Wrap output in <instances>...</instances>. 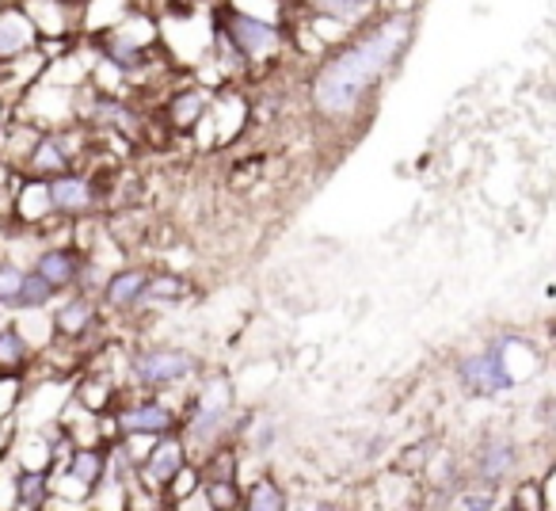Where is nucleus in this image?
Returning <instances> with one entry per match:
<instances>
[{"label": "nucleus", "instance_id": "nucleus-14", "mask_svg": "<svg viewBox=\"0 0 556 511\" xmlns=\"http://www.w3.org/2000/svg\"><path fill=\"white\" fill-rule=\"evenodd\" d=\"M50 503V473L24 470L16 481V508H47Z\"/></svg>", "mask_w": 556, "mask_h": 511}, {"label": "nucleus", "instance_id": "nucleus-25", "mask_svg": "<svg viewBox=\"0 0 556 511\" xmlns=\"http://www.w3.org/2000/svg\"><path fill=\"white\" fill-rule=\"evenodd\" d=\"M58 4H70L73 9V4H88V0H58Z\"/></svg>", "mask_w": 556, "mask_h": 511}, {"label": "nucleus", "instance_id": "nucleus-15", "mask_svg": "<svg viewBox=\"0 0 556 511\" xmlns=\"http://www.w3.org/2000/svg\"><path fill=\"white\" fill-rule=\"evenodd\" d=\"M58 295V287L39 272H24V283H20V295H16V306L12 310H42L50 306Z\"/></svg>", "mask_w": 556, "mask_h": 511}, {"label": "nucleus", "instance_id": "nucleus-18", "mask_svg": "<svg viewBox=\"0 0 556 511\" xmlns=\"http://www.w3.org/2000/svg\"><path fill=\"white\" fill-rule=\"evenodd\" d=\"M287 493L275 485L270 477H260L252 488H248V500H244V508H252V511H287Z\"/></svg>", "mask_w": 556, "mask_h": 511}, {"label": "nucleus", "instance_id": "nucleus-19", "mask_svg": "<svg viewBox=\"0 0 556 511\" xmlns=\"http://www.w3.org/2000/svg\"><path fill=\"white\" fill-rule=\"evenodd\" d=\"M27 356H31V348H27L24 333H16V328H0V366L16 371V366L27 363Z\"/></svg>", "mask_w": 556, "mask_h": 511}, {"label": "nucleus", "instance_id": "nucleus-22", "mask_svg": "<svg viewBox=\"0 0 556 511\" xmlns=\"http://www.w3.org/2000/svg\"><path fill=\"white\" fill-rule=\"evenodd\" d=\"M20 283H24V272L16 264H0V306H16L20 295Z\"/></svg>", "mask_w": 556, "mask_h": 511}, {"label": "nucleus", "instance_id": "nucleus-23", "mask_svg": "<svg viewBox=\"0 0 556 511\" xmlns=\"http://www.w3.org/2000/svg\"><path fill=\"white\" fill-rule=\"evenodd\" d=\"M96 119H100L103 126H130L134 123V115L123 108V103H115V100H96Z\"/></svg>", "mask_w": 556, "mask_h": 511}, {"label": "nucleus", "instance_id": "nucleus-8", "mask_svg": "<svg viewBox=\"0 0 556 511\" xmlns=\"http://www.w3.org/2000/svg\"><path fill=\"white\" fill-rule=\"evenodd\" d=\"M515 462H518L515 443L507 435H492V439H484V447L477 454V477L484 485H500V481H507L515 473Z\"/></svg>", "mask_w": 556, "mask_h": 511}, {"label": "nucleus", "instance_id": "nucleus-10", "mask_svg": "<svg viewBox=\"0 0 556 511\" xmlns=\"http://www.w3.org/2000/svg\"><path fill=\"white\" fill-rule=\"evenodd\" d=\"M146 290H149V275L130 267V272L111 275L108 287H103V302L115 306V310H130V306L146 302Z\"/></svg>", "mask_w": 556, "mask_h": 511}, {"label": "nucleus", "instance_id": "nucleus-21", "mask_svg": "<svg viewBox=\"0 0 556 511\" xmlns=\"http://www.w3.org/2000/svg\"><path fill=\"white\" fill-rule=\"evenodd\" d=\"M374 0H313V9L320 16H332V20H358L370 12Z\"/></svg>", "mask_w": 556, "mask_h": 511}, {"label": "nucleus", "instance_id": "nucleus-16", "mask_svg": "<svg viewBox=\"0 0 556 511\" xmlns=\"http://www.w3.org/2000/svg\"><path fill=\"white\" fill-rule=\"evenodd\" d=\"M31 169L42 176H62V172H70V153L58 138H42L31 153Z\"/></svg>", "mask_w": 556, "mask_h": 511}, {"label": "nucleus", "instance_id": "nucleus-1", "mask_svg": "<svg viewBox=\"0 0 556 511\" xmlns=\"http://www.w3.org/2000/svg\"><path fill=\"white\" fill-rule=\"evenodd\" d=\"M412 32H416V16L393 12L378 27H370L363 39L351 42L348 50L328 58L313 77V103L325 115H351L374 92V85H381L393 73V65L408 50Z\"/></svg>", "mask_w": 556, "mask_h": 511}, {"label": "nucleus", "instance_id": "nucleus-7", "mask_svg": "<svg viewBox=\"0 0 556 511\" xmlns=\"http://www.w3.org/2000/svg\"><path fill=\"white\" fill-rule=\"evenodd\" d=\"M118 432L123 435H141V439H156V435L176 432V412L161 401H141L130 404V409L118 412Z\"/></svg>", "mask_w": 556, "mask_h": 511}, {"label": "nucleus", "instance_id": "nucleus-2", "mask_svg": "<svg viewBox=\"0 0 556 511\" xmlns=\"http://www.w3.org/2000/svg\"><path fill=\"white\" fill-rule=\"evenodd\" d=\"M214 20H217V27H214L217 47H229L232 62H255V58H267L270 50H278V42H282V35H278L275 24L248 16V12L232 9V4L217 9Z\"/></svg>", "mask_w": 556, "mask_h": 511}, {"label": "nucleus", "instance_id": "nucleus-12", "mask_svg": "<svg viewBox=\"0 0 556 511\" xmlns=\"http://www.w3.org/2000/svg\"><path fill=\"white\" fill-rule=\"evenodd\" d=\"M35 39V27L24 12L9 9L0 12V58H12V54H24Z\"/></svg>", "mask_w": 556, "mask_h": 511}, {"label": "nucleus", "instance_id": "nucleus-6", "mask_svg": "<svg viewBox=\"0 0 556 511\" xmlns=\"http://www.w3.org/2000/svg\"><path fill=\"white\" fill-rule=\"evenodd\" d=\"M141 473H146L149 485L156 488H172L179 477L187 473V447L184 439H179L176 432L168 435H156L153 450H149V458L141 462Z\"/></svg>", "mask_w": 556, "mask_h": 511}, {"label": "nucleus", "instance_id": "nucleus-17", "mask_svg": "<svg viewBox=\"0 0 556 511\" xmlns=\"http://www.w3.org/2000/svg\"><path fill=\"white\" fill-rule=\"evenodd\" d=\"M92 317H96L92 302H88V298H73V302H65L62 310H58L54 325L62 336H80L88 325H92Z\"/></svg>", "mask_w": 556, "mask_h": 511}, {"label": "nucleus", "instance_id": "nucleus-5", "mask_svg": "<svg viewBox=\"0 0 556 511\" xmlns=\"http://www.w3.org/2000/svg\"><path fill=\"white\" fill-rule=\"evenodd\" d=\"M229 409H232V389L225 378H214L199 394V401L191 404V416H187V439L210 447L214 439H222V432L229 427Z\"/></svg>", "mask_w": 556, "mask_h": 511}, {"label": "nucleus", "instance_id": "nucleus-20", "mask_svg": "<svg viewBox=\"0 0 556 511\" xmlns=\"http://www.w3.org/2000/svg\"><path fill=\"white\" fill-rule=\"evenodd\" d=\"M103 54H108L111 62L118 65V70H138V65H141V50L134 47L126 35H118V32L111 35L108 42H103Z\"/></svg>", "mask_w": 556, "mask_h": 511}, {"label": "nucleus", "instance_id": "nucleus-13", "mask_svg": "<svg viewBox=\"0 0 556 511\" xmlns=\"http://www.w3.org/2000/svg\"><path fill=\"white\" fill-rule=\"evenodd\" d=\"M103 473H108V458H103L100 450L80 447L70 454V477L77 481L80 488H96L103 481Z\"/></svg>", "mask_w": 556, "mask_h": 511}, {"label": "nucleus", "instance_id": "nucleus-11", "mask_svg": "<svg viewBox=\"0 0 556 511\" xmlns=\"http://www.w3.org/2000/svg\"><path fill=\"white\" fill-rule=\"evenodd\" d=\"M35 272L47 275L58 290L73 287V283L80 279V256L70 252V248H47V252L35 260Z\"/></svg>", "mask_w": 556, "mask_h": 511}, {"label": "nucleus", "instance_id": "nucleus-3", "mask_svg": "<svg viewBox=\"0 0 556 511\" xmlns=\"http://www.w3.org/2000/svg\"><path fill=\"white\" fill-rule=\"evenodd\" d=\"M510 348H515V336H500V340H492L484 351L462 359V366H457L462 386L469 389L472 397H495V394L515 389V374H510V363H507Z\"/></svg>", "mask_w": 556, "mask_h": 511}, {"label": "nucleus", "instance_id": "nucleus-9", "mask_svg": "<svg viewBox=\"0 0 556 511\" xmlns=\"http://www.w3.org/2000/svg\"><path fill=\"white\" fill-rule=\"evenodd\" d=\"M47 202L58 210V214H85L92 207V184L73 172H62V176H50L47 184Z\"/></svg>", "mask_w": 556, "mask_h": 511}, {"label": "nucleus", "instance_id": "nucleus-4", "mask_svg": "<svg viewBox=\"0 0 556 511\" xmlns=\"http://www.w3.org/2000/svg\"><path fill=\"white\" fill-rule=\"evenodd\" d=\"M199 371V359L184 348H149L130 359V378L146 389H172Z\"/></svg>", "mask_w": 556, "mask_h": 511}, {"label": "nucleus", "instance_id": "nucleus-24", "mask_svg": "<svg viewBox=\"0 0 556 511\" xmlns=\"http://www.w3.org/2000/svg\"><path fill=\"white\" fill-rule=\"evenodd\" d=\"M146 298H184V283H176V279H149Z\"/></svg>", "mask_w": 556, "mask_h": 511}]
</instances>
